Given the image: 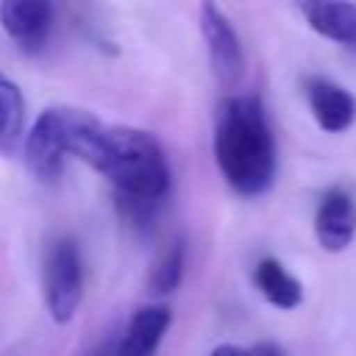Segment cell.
I'll return each instance as SVG.
<instances>
[{
	"label": "cell",
	"mask_w": 356,
	"mask_h": 356,
	"mask_svg": "<svg viewBox=\"0 0 356 356\" xmlns=\"http://www.w3.org/2000/svg\"><path fill=\"white\" fill-rule=\"evenodd\" d=\"M67 156L114 184L117 206L136 228H150L170 195V164L159 139L142 128L106 125L92 111L58 106Z\"/></svg>",
	"instance_id": "cell-1"
},
{
	"label": "cell",
	"mask_w": 356,
	"mask_h": 356,
	"mask_svg": "<svg viewBox=\"0 0 356 356\" xmlns=\"http://www.w3.org/2000/svg\"><path fill=\"white\" fill-rule=\"evenodd\" d=\"M214 159L234 192L264 195L275 181V139L256 95H231L220 103L214 125Z\"/></svg>",
	"instance_id": "cell-2"
},
{
	"label": "cell",
	"mask_w": 356,
	"mask_h": 356,
	"mask_svg": "<svg viewBox=\"0 0 356 356\" xmlns=\"http://www.w3.org/2000/svg\"><path fill=\"white\" fill-rule=\"evenodd\" d=\"M44 303L56 323H70L83 298V259L75 239L61 236L44 256Z\"/></svg>",
	"instance_id": "cell-3"
},
{
	"label": "cell",
	"mask_w": 356,
	"mask_h": 356,
	"mask_svg": "<svg viewBox=\"0 0 356 356\" xmlns=\"http://www.w3.org/2000/svg\"><path fill=\"white\" fill-rule=\"evenodd\" d=\"M200 31L209 47V61H211L217 83L225 89H236L245 78V50H242L236 28L214 3H203Z\"/></svg>",
	"instance_id": "cell-4"
},
{
	"label": "cell",
	"mask_w": 356,
	"mask_h": 356,
	"mask_svg": "<svg viewBox=\"0 0 356 356\" xmlns=\"http://www.w3.org/2000/svg\"><path fill=\"white\" fill-rule=\"evenodd\" d=\"M0 22L22 53L36 56L50 39L53 6L44 0H6L0 6Z\"/></svg>",
	"instance_id": "cell-5"
},
{
	"label": "cell",
	"mask_w": 356,
	"mask_h": 356,
	"mask_svg": "<svg viewBox=\"0 0 356 356\" xmlns=\"http://www.w3.org/2000/svg\"><path fill=\"white\" fill-rule=\"evenodd\" d=\"M22 156H25V164L28 170L39 178V181H53L61 175V167H64V139H61V125H58V108H44L33 128L28 131L25 136V145H22Z\"/></svg>",
	"instance_id": "cell-6"
},
{
	"label": "cell",
	"mask_w": 356,
	"mask_h": 356,
	"mask_svg": "<svg viewBox=\"0 0 356 356\" xmlns=\"http://www.w3.org/2000/svg\"><path fill=\"white\" fill-rule=\"evenodd\" d=\"M314 236L323 250L339 253L356 236V200L350 192L331 186L323 192L317 214H314Z\"/></svg>",
	"instance_id": "cell-7"
},
{
	"label": "cell",
	"mask_w": 356,
	"mask_h": 356,
	"mask_svg": "<svg viewBox=\"0 0 356 356\" xmlns=\"http://www.w3.org/2000/svg\"><path fill=\"white\" fill-rule=\"evenodd\" d=\"M314 122L328 134H342L356 120V97L331 78L312 75L303 83Z\"/></svg>",
	"instance_id": "cell-8"
},
{
	"label": "cell",
	"mask_w": 356,
	"mask_h": 356,
	"mask_svg": "<svg viewBox=\"0 0 356 356\" xmlns=\"http://www.w3.org/2000/svg\"><path fill=\"white\" fill-rule=\"evenodd\" d=\"M170 323H172L170 306L164 303L139 306L125 323V328L120 331L117 356H156Z\"/></svg>",
	"instance_id": "cell-9"
},
{
	"label": "cell",
	"mask_w": 356,
	"mask_h": 356,
	"mask_svg": "<svg viewBox=\"0 0 356 356\" xmlns=\"http://www.w3.org/2000/svg\"><path fill=\"white\" fill-rule=\"evenodd\" d=\"M298 11L303 14L306 25L323 39L356 47V3L309 0V3H300Z\"/></svg>",
	"instance_id": "cell-10"
},
{
	"label": "cell",
	"mask_w": 356,
	"mask_h": 356,
	"mask_svg": "<svg viewBox=\"0 0 356 356\" xmlns=\"http://www.w3.org/2000/svg\"><path fill=\"white\" fill-rule=\"evenodd\" d=\"M253 284L275 309H295L303 300V284L278 259H261L253 270Z\"/></svg>",
	"instance_id": "cell-11"
},
{
	"label": "cell",
	"mask_w": 356,
	"mask_h": 356,
	"mask_svg": "<svg viewBox=\"0 0 356 356\" xmlns=\"http://www.w3.org/2000/svg\"><path fill=\"white\" fill-rule=\"evenodd\" d=\"M25 100L14 81L0 72V153L11 156L25 145Z\"/></svg>",
	"instance_id": "cell-12"
},
{
	"label": "cell",
	"mask_w": 356,
	"mask_h": 356,
	"mask_svg": "<svg viewBox=\"0 0 356 356\" xmlns=\"http://www.w3.org/2000/svg\"><path fill=\"white\" fill-rule=\"evenodd\" d=\"M184 267H186V242L184 239H175L170 245V250L150 270L147 289L153 295H170L172 289H178V284L184 278Z\"/></svg>",
	"instance_id": "cell-13"
},
{
	"label": "cell",
	"mask_w": 356,
	"mask_h": 356,
	"mask_svg": "<svg viewBox=\"0 0 356 356\" xmlns=\"http://www.w3.org/2000/svg\"><path fill=\"white\" fill-rule=\"evenodd\" d=\"M117 342H120L117 334H106V337H100V339L95 342V348H89L83 356H117Z\"/></svg>",
	"instance_id": "cell-14"
},
{
	"label": "cell",
	"mask_w": 356,
	"mask_h": 356,
	"mask_svg": "<svg viewBox=\"0 0 356 356\" xmlns=\"http://www.w3.org/2000/svg\"><path fill=\"white\" fill-rule=\"evenodd\" d=\"M248 356H286V353H284V348H281L278 342L264 339V342H256V345L248 350Z\"/></svg>",
	"instance_id": "cell-15"
},
{
	"label": "cell",
	"mask_w": 356,
	"mask_h": 356,
	"mask_svg": "<svg viewBox=\"0 0 356 356\" xmlns=\"http://www.w3.org/2000/svg\"><path fill=\"white\" fill-rule=\"evenodd\" d=\"M211 356H248V350L239 348V345H217L211 350Z\"/></svg>",
	"instance_id": "cell-16"
}]
</instances>
